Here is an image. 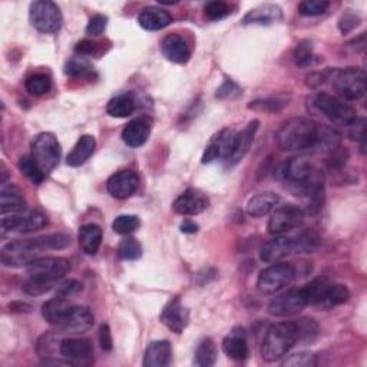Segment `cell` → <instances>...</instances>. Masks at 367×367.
<instances>
[{
  "instance_id": "e0dca14e",
  "label": "cell",
  "mask_w": 367,
  "mask_h": 367,
  "mask_svg": "<svg viewBox=\"0 0 367 367\" xmlns=\"http://www.w3.org/2000/svg\"><path fill=\"white\" fill-rule=\"evenodd\" d=\"M139 187V178L134 173V171H119V173L114 174L108 182L107 188L108 192L112 195L114 198L118 200H127L136 192Z\"/></svg>"
},
{
  "instance_id": "8d00e7d4",
  "label": "cell",
  "mask_w": 367,
  "mask_h": 367,
  "mask_svg": "<svg viewBox=\"0 0 367 367\" xmlns=\"http://www.w3.org/2000/svg\"><path fill=\"white\" fill-rule=\"evenodd\" d=\"M19 169L20 173L26 175L33 184H40L46 175L32 155H24L19 159Z\"/></svg>"
},
{
  "instance_id": "277c9868",
  "label": "cell",
  "mask_w": 367,
  "mask_h": 367,
  "mask_svg": "<svg viewBox=\"0 0 367 367\" xmlns=\"http://www.w3.org/2000/svg\"><path fill=\"white\" fill-rule=\"evenodd\" d=\"M326 82L345 101H357L366 93V73L359 68L327 69Z\"/></svg>"
},
{
  "instance_id": "d6a6232c",
  "label": "cell",
  "mask_w": 367,
  "mask_h": 367,
  "mask_svg": "<svg viewBox=\"0 0 367 367\" xmlns=\"http://www.w3.org/2000/svg\"><path fill=\"white\" fill-rule=\"evenodd\" d=\"M70 303L68 299L56 296L55 299H51L49 302H46L42 307V315L43 319L52 326H56L62 317L65 315V313L70 309Z\"/></svg>"
},
{
  "instance_id": "6f0895ef",
  "label": "cell",
  "mask_w": 367,
  "mask_h": 367,
  "mask_svg": "<svg viewBox=\"0 0 367 367\" xmlns=\"http://www.w3.org/2000/svg\"><path fill=\"white\" fill-rule=\"evenodd\" d=\"M97 47H100V46H97L96 42H92V40L85 39V40H81V42L77 45L75 51H77L78 54H81V55H95L96 51H97Z\"/></svg>"
},
{
  "instance_id": "836d02e7",
  "label": "cell",
  "mask_w": 367,
  "mask_h": 367,
  "mask_svg": "<svg viewBox=\"0 0 367 367\" xmlns=\"http://www.w3.org/2000/svg\"><path fill=\"white\" fill-rule=\"evenodd\" d=\"M320 247V237L311 230H306L292 240V251L297 254H313Z\"/></svg>"
},
{
  "instance_id": "f35d334b",
  "label": "cell",
  "mask_w": 367,
  "mask_h": 367,
  "mask_svg": "<svg viewBox=\"0 0 367 367\" xmlns=\"http://www.w3.org/2000/svg\"><path fill=\"white\" fill-rule=\"evenodd\" d=\"M38 244L43 251L49 250H63L70 246V237L66 234H51L38 237Z\"/></svg>"
},
{
  "instance_id": "9c48e42d",
  "label": "cell",
  "mask_w": 367,
  "mask_h": 367,
  "mask_svg": "<svg viewBox=\"0 0 367 367\" xmlns=\"http://www.w3.org/2000/svg\"><path fill=\"white\" fill-rule=\"evenodd\" d=\"M2 233H22V234H29L35 233L38 230H42L47 226V218L45 214L36 210L29 211H17V212H9L3 214L2 217Z\"/></svg>"
},
{
  "instance_id": "cb8c5ba5",
  "label": "cell",
  "mask_w": 367,
  "mask_h": 367,
  "mask_svg": "<svg viewBox=\"0 0 367 367\" xmlns=\"http://www.w3.org/2000/svg\"><path fill=\"white\" fill-rule=\"evenodd\" d=\"M138 23L145 31H161L173 23V16L158 6L142 9L138 16Z\"/></svg>"
},
{
  "instance_id": "ab89813d",
  "label": "cell",
  "mask_w": 367,
  "mask_h": 367,
  "mask_svg": "<svg viewBox=\"0 0 367 367\" xmlns=\"http://www.w3.org/2000/svg\"><path fill=\"white\" fill-rule=\"evenodd\" d=\"M118 254L122 260H138L142 256V246L134 237H127L119 242Z\"/></svg>"
},
{
  "instance_id": "2e32d148",
  "label": "cell",
  "mask_w": 367,
  "mask_h": 367,
  "mask_svg": "<svg viewBox=\"0 0 367 367\" xmlns=\"http://www.w3.org/2000/svg\"><path fill=\"white\" fill-rule=\"evenodd\" d=\"M210 205L207 195L195 188L184 191L180 197L174 201L173 210L180 215H198L204 212Z\"/></svg>"
},
{
  "instance_id": "60d3db41",
  "label": "cell",
  "mask_w": 367,
  "mask_h": 367,
  "mask_svg": "<svg viewBox=\"0 0 367 367\" xmlns=\"http://www.w3.org/2000/svg\"><path fill=\"white\" fill-rule=\"evenodd\" d=\"M141 226L139 218L136 215H119L115 218V221L112 223V230L119 234V235H127L138 230Z\"/></svg>"
},
{
  "instance_id": "6da1fadb",
  "label": "cell",
  "mask_w": 367,
  "mask_h": 367,
  "mask_svg": "<svg viewBox=\"0 0 367 367\" xmlns=\"http://www.w3.org/2000/svg\"><path fill=\"white\" fill-rule=\"evenodd\" d=\"M69 272L70 263L65 258H38L28 265V280L23 284V291L29 296H42Z\"/></svg>"
},
{
  "instance_id": "7a4b0ae2",
  "label": "cell",
  "mask_w": 367,
  "mask_h": 367,
  "mask_svg": "<svg viewBox=\"0 0 367 367\" xmlns=\"http://www.w3.org/2000/svg\"><path fill=\"white\" fill-rule=\"evenodd\" d=\"M320 125L309 118H295L280 128L276 135L280 150L310 154L319 135Z\"/></svg>"
},
{
  "instance_id": "94428289",
  "label": "cell",
  "mask_w": 367,
  "mask_h": 367,
  "mask_svg": "<svg viewBox=\"0 0 367 367\" xmlns=\"http://www.w3.org/2000/svg\"><path fill=\"white\" fill-rule=\"evenodd\" d=\"M180 228H181V233L184 234H195L198 231V226L194 221H191V219H185V221H182Z\"/></svg>"
},
{
  "instance_id": "603a6c76",
  "label": "cell",
  "mask_w": 367,
  "mask_h": 367,
  "mask_svg": "<svg viewBox=\"0 0 367 367\" xmlns=\"http://www.w3.org/2000/svg\"><path fill=\"white\" fill-rule=\"evenodd\" d=\"M173 359V348L168 340H158L146 348L143 356L145 367H165Z\"/></svg>"
},
{
  "instance_id": "11a10c76",
  "label": "cell",
  "mask_w": 367,
  "mask_h": 367,
  "mask_svg": "<svg viewBox=\"0 0 367 367\" xmlns=\"http://www.w3.org/2000/svg\"><path fill=\"white\" fill-rule=\"evenodd\" d=\"M360 16L359 15H354V13H345L343 17L340 19V23H338V28L341 31V33H349L352 32L354 28L359 26V23H360Z\"/></svg>"
},
{
  "instance_id": "f6af8a7d",
  "label": "cell",
  "mask_w": 367,
  "mask_h": 367,
  "mask_svg": "<svg viewBox=\"0 0 367 367\" xmlns=\"http://www.w3.org/2000/svg\"><path fill=\"white\" fill-rule=\"evenodd\" d=\"M204 13L205 17L210 20H221L226 16H228L231 12H230V6L224 2H210L205 5Z\"/></svg>"
},
{
  "instance_id": "9a60e30c",
  "label": "cell",
  "mask_w": 367,
  "mask_h": 367,
  "mask_svg": "<svg viewBox=\"0 0 367 367\" xmlns=\"http://www.w3.org/2000/svg\"><path fill=\"white\" fill-rule=\"evenodd\" d=\"M235 135L237 134L233 130H223V131H219L215 136H212L204 151V155L201 159L203 164H211L217 159L227 161L234 148Z\"/></svg>"
},
{
  "instance_id": "f907efd6",
  "label": "cell",
  "mask_w": 367,
  "mask_h": 367,
  "mask_svg": "<svg viewBox=\"0 0 367 367\" xmlns=\"http://www.w3.org/2000/svg\"><path fill=\"white\" fill-rule=\"evenodd\" d=\"M349 159V153L346 148H341V146H337L334 151L330 153V158L327 161V165L330 169H341Z\"/></svg>"
},
{
  "instance_id": "e575fe53",
  "label": "cell",
  "mask_w": 367,
  "mask_h": 367,
  "mask_svg": "<svg viewBox=\"0 0 367 367\" xmlns=\"http://www.w3.org/2000/svg\"><path fill=\"white\" fill-rule=\"evenodd\" d=\"M217 361V346L211 338H204L195 349L194 364L200 367H211Z\"/></svg>"
},
{
  "instance_id": "d6986e66",
  "label": "cell",
  "mask_w": 367,
  "mask_h": 367,
  "mask_svg": "<svg viewBox=\"0 0 367 367\" xmlns=\"http://www.w3.org/2000/svg\"><path fill=\"white\" fill-rule=\"evenodd\" d=\"M189 313L188 310L181 304L178 299L171 300L161 313V322L171 330L177 334L182 333L184 329L188 325Z\"/></svg>"
},
{
  "instance_id": "ee69618b",
  "label": "cell",
  "mask_w": 367,
  "mask_h": 367,
  "mask_svg": "<svg viewBox=\"0 0 367 367\" xmlns=\"http://www.w3.org/2000/svg\"><path fill=\"white\" fill-rule=\"evenodd\" d=\"M296 325L299 330V341H303V343L313 341L317 337V334H319V326H317V323L311 319H302Z\"/></svg>"
},
{
  "instance_id": "d4e9b609",
  "label": "cell",
  "mask_w": 367,
  "mask_h": 367,
  "mask_svg": "<svg viewBox=\"0 0 367 367\" xmlns=\"http://www.w3.org/2000/svg\"><path fill=\"white\" fill-rule=\"evenodd\" d=\"M292 253V240L279 235L267 241L260 250V258L264 263H276Z\"/></svg>"
},
{
  "instance_id": "f1b7e54d",
  "label": "cell",
  "mask_w": 367,
  "mask_h": 367,
  "mask_svg": "<svg viewBox=\"0 0 367 367\" xmlns=\"http://www.w3.org/2000/svg\"><path fill=\"white\" fill-rule=\"evenodd\" d=\"M79 246L88 256H95L100 251L102 242V228L96 224L82 226L79 230Z\"/></svg>"
},
{
  "instance_id": "74e56055",
  "label": "cell",
  "mask_w": 367,
  "mask_h": 367,
  "mask_svg": "<svg viewBox=\"0 0 367 367\" xmlns=\"http://www.w3.org/2000/svg\"><path fill=\"white\" fill-rule=\"evenodd\" d=\"M24 88L33 96H42L52 89V81L45 73H35L24 82Z\"/></svg>"
},
{
  "instance_id": "4dcf8cb0",
  "label": "cell",
  "mask_w": 367,
  "mask_h": 367,
  "mask_svg": "<svg viewBox=\"0 0 367 367\" xmlns=\"http://www.w3.org/2000/svg\"><path fill=\"white\" fill-rule=\"evenodd\" d=\"M24 205H26V203H24L23 194L17 187H2V192H0V211H2V214L23 211Z\"/></svg>"
},
{
  "instance_id": "bcb514c9",
  "label": "cell",
  "mask_w": 367,
  "mask_h": 367,
  "mask_svg": "<svg viewBox=\"0 0 367 367\" xmlns=\"http://www.w3.org/2000/svg\"><path fill=\"white\" fill-rule=\"evenodd\" d=\"M346 135L353 141H360L364 143L366 141V119L364 118H356L352 120L349 125L345 127Z\"/></svg>"
},
{
  "instance_id": "ba28073f",
  "label": "cell",
  "mask_w": 367,
  "mask_h": 367,
  "mask_svg": "<svg viewBox=\"0 0 367 367\" xmlns=\"http://www.w3.org/2000/svg\"><path fill=\"white\" fill-rule=\"evenodd\" d=\"M32 157L47 174L54 171L61 161V143L51 132L39 134L32 142Z\"/></svg>"
},
{
  "instance_id": "ac0fdd59",
  "label": "cell",
  "mask_w": 367,
  "mask_h": 367,
  "mask_svg": "<svg viewBox=\"0 0 367 367\" xmlns=\"http://www.w3.org/2000/svg\"><path fill=\"white\" fill-rule=\"evenodd\" d=\"M164 56L174 63H187L191 58V47L185 36L180 33H171L164 38L161 43Z\"/></svg>"
},
{
  "instance_id": "3957f363",
  "label": "cell",
  "mask_w": 367,
  "mask_h": 367,
  "mask_svg": "<svg viewBox=\"0 0 367 367\" xmlns=\"http://www.w3.org/2000/svg\"><path fill=\"white\" fill-rule=\"evenodd\" d=\"M299 341V330L295 322H281L272 325L267 329L263 343L261 356L265 361H277L287 356V353Z\"/></svg>"
},
{
  "instance_id": "4fadbf2b",
  "label": "cell",
  "mask_w": 367,
  "mask_h": 367,
  "mask_svg": "<svg viewBox=\"0 0 367 367\" xmlns=\"http://www.w3.org/2000/svg\"><path fill=\"white\" fill-rule=\"evenodd\" d=\"M306 306L309 303L303 288L288 290L268 304V313L276 317H290L299 314Z\"/></svg>"
},
{
  "instance_id": "484cf974",
  "label": "cell",
  "mask_w": 367,
  "mask_h": 367,
  "mask_svg": "<svg viewBox=\"0 0 367 367\" xmlns=\"http://www.w3.org/2000/svg\"><path fill=\"white\" fill-rule=\"evenodd\" d=\"M223 352L226 353V356H228L231 360L235 361H244L249 359L250 350L244 330H238V331L234 330L228 337L224 338Z\"/></svg>"
},
{
  "instance_id": "816d5d0a",
  "label": "cell",
  "mask_w": 367,
  "mask_h": 367,
  "mask_svg": "<svg viewBox=\"0 0 367 367\" xmlns=\"http://www.w3.org/2000/svg\"><path fill=\"white\" fill-rule=\"evenodd\" d=\"M107 24H108V17L107 16L95 15L88 23L86 33L91 35V36H100L107 29Z\"/></svg>"
},
{
  "instance_id": "9f6ffc18",
  "label": "cell",
  "mask_w": 367,
  "mask_h": 367,
  "mask_svg": "<svg viewBox=\"0 0 367 367\" xmlns=\"http://www.w3.org/2000/svg\"><path fill=\"white\" fill-rule=\"evenodd\" d=\"M100 345L105 352L112 350V334L108 325H102L100 329Z\"/></svg>"
},
{
  "instance_id": "c3c4849f",
  "label": "cell",
  "mask_w": 367,
  "mask_h": 367,
  "mask_svg": "<svg viewBox=\"0 0 367 367\" xmlns=\"http://www.w3.org/2000/svg\"><path fill=\"white\" fill-rule=\"evenodd\" d=\"M283 366H295V367H311L315 366V356L307 352H302V353H296L290 357H287L283 363Z\"/></svg>"
},
{
  "instance_id": "db71d44e",
  "label": "cell",
  "mask_w": 367,
  "mask_h": 367,
  "mask_svg": "<svg viewBox=\"0 0 367 367\" xmlns=\"http://www.w3.org/2000/svg\"><path fill=\"white\" fill-rule=\"evenodd\" d=\"M240 95H241V88L233 81H226L221 86L218 88L215 93L218 100H234V97H238Z\"/></svg>"
},
{
  "instance_id": "d590c367",
  "label": "cell",
  "mask_w": 367,
  "mask_h": 367,
  "mask_svg": "<svg viewBox=\"0 0 367 367\" xmlns=\"http://www.w3.org/2000/svg\"><path fill=\"white\" fill-rule=\"evenodd\" d=\"M290 96L287 95H277L272 97H265V100L254 101L249 105V109H253L256 112H267V114H274L280 112L284 107L288 105Z\"/></svg>"
},
{
  "instance_id": "83f0119b",
  "label": "cell",
  "mask_w": 367,
  "mask_h": 367,
  "mask_svg": "<svg viewBox=\"0 0 367 367\" xmlns=\"http://www.w3.org/2000/svg\"><path fill=\"white\" fill-rule=\"evenodd\" d=\"M96 141L92 135H84L78 139L77 145L73 146V150L66 158V164L69 166H81L84 165L95 153Z\"/></svg>"
},
{
  "instance_id": "5b68a950",
  "label": "cell",
  "mask_w": 367,
  "mask_h": 367,
  "mask_svg": "<svg viewBox=\"0 0 367 367\" xmlns=\"http://www.w3.org/2000/svg\"><path fill=\"white\" fill-rule=\"evenodd\" d=\"M311 105L317 112L343 128L357 118V112L350 104L338 96H333L329 93L314 95L311 97Z\"/></svg>"
},
{
  "instance_id": "8992f818",
  "label": "cell",
  "mask_w": 367,
  "mask_h": 367,
  "mask_svg": "<svg viewBox=\"0 0 367 367\" xmlns=\"http://www.w3.org/2000/svg\"><path fill=\"white\" fill-rule=\"evenodd\" d=\"M43 250L39 247L38 240H13L8 242L0 253V260L6 267L29 265Z\"/></svg>"
},
{
  "instance_id": "681fc988",
  "label": "cell",
  "mask_w": 367,
  "mask_h": 367,
  "mask_svg": "<svg viewBox=\"0 0 367 367\" xmlns=\"http://www.w3.org/2000/svg\"><path fill=\"white\" fill-rule=\"evenodd\" d=\"M58 349V341L56 337L52 334H43L38 341V353L40 357H54V350Z\"/></svg>"
},
{
  "instance_id": "5bb4252c",
  "label": "cell",
  "mask_w": 367,
  "mask_h": 367,
  "mask_svg": "<svg viewBox=\"0 0 367 367\" xmlns=\"http://www.w3.org/2000/svg\"><path fill=\"white\" fill-rule=\"evenodd\" d=\"M59 352L73 366H89L93 363V348L86 338H65L61 341Z\"/></svg>"
},
{
  "instance_id": "30bf717a",
  "label": "cell",
  "mask_w": 367,
  "mask_h": 367,
  "mask_svg": "<svg viewBox=\"0 0 367 367\" xmlns=\"http://www.w3.org/2000/svg\"><path fill=\"white\" fill-rule=\"evenodd\" d=\"M296 277L295 267L287 263L273 264L264 268L257 280V287L264 295H274V292L287 287Z\"/></svg>"
},
{
  "instance_id": "7bdbcfd3",
  "label": "cell",
  "mask_w": 367,
  "mask_h": 367,
  "mask_svg": "<svg viewBox=\"0 0 367 367\" xmlns=\"http://www.w3.org/2000/svg\"><path fill=\"white\" fill-rule=\"evenodd\" d=\"M314 54H313V47H311V43L304 40V42H300L296 47L295 51V61H296V65L297 66H302V68H307V66H311L315 63V59H314Z\"/></svg>"
},
{
  "instance_id": "44dd1931",
  "label": "cell",
  "mask_w": 367,
  "mask_h": 367,
  "mask_svg": "<svg viewBox=\"0 0 367 367\" xmlns=\"http://www.w3.org/2000/svg\"><path fill=\"white\" fill-rule=\"evenodd\" d=\"M151 134V122L146 118H136L128 122L127 127L122 130V139L131 146V148H138L143 145Z\"/></svg>"
},
{
  "instance_id": "4316f807",
  "label": "cell",
  "mask_w": 367,
  "mask_h": 367,
  "mask_svg": "<svg viewBox=\"0 0 367 367\" xmlns=\"http://www.w3.org/2000/svg\"><path fill=\"white\" fill-rule=\"evenodd\" d=\"M280 204V197L274 192L257 194L247 204V214L250 217H264L272 212Z\"/></svg>"
},
{
  "instance_id": "7dc6e473",
  "label": "cell",
  "mask_w": 367,
  "mask_h": 367,
  "mask_svg": "<svg viewBox=\"0 0 367 367\" xmlns=\"http://www.w3.org/2000/svg\"><path fill=\"white\" fill-rule=\"evenodd\" d=\"M91 70L92 68L85 61H81V59H72L65 66V73L68 77H72V78L85 77L88 75V73H91Z\"/></svg>"
},
{
  "instance_id": "7402d4cb",
  "label": "cell",
  "mask_w": 367,
  "mask_h": 367,
  "mask_svg": "<svg viewBox=\"0 0 367 367\" xmlns=\"http://www.w3.org/2000/svg\"><path fill=\"white\" fill-rule=\"evenodd\" d=\"M349 299H350V291L346 286L326 283L314 306L320 307L323 310H330L333 307L348 303Z\"/></svg>"
},
{
  "instance_id": "1f68e13d",
  "label": "cell",
  "mask_w": 367,
  "mask_h": 367,
  "mask_svg": "<svg viewBox=\"0 0 367 367\" xmlns=\"http://www.w3.org/2000/svg\"><path fill=\"white\" fill-rule=\"evenodd\" d=\"M136 108L132 93H120L108 102L107 112L114 118H127L134 114Z\"/></svg>"
},
{
  "instance_id": "680465c9",
  "label": "cell",
  "mask_w": 367,
  "mask_h": 367,
  "mask_svg": "<svg viewBox=\"0 0 367 367\" xmlns=\"http://www.w3.org/2000/svg\"><path fill=\"white\" fill-rule=\"evenodd\" d=\"M306 84L309 88H319L326 84V70L325 72H314L306 78Z\"/></svg>"
},
{
  "instance_id": "52a82bcc",
  "label": "cell",
  "mask_w": 367,
  "mask_h": 367,
  "mask_svg": "<svg viewBox=\"0 0 367 367\" xmlns=\"http://www.w3.org/2000/svg\"><path fill=\"white\" fill-rule=\"evenodd\" d=\"M32 26L42 33H56L62 28V13L51 0H38L29 9Z\"/></svg>"
},
{
  "instance_id": "f546056e",
  "label": "cell",
  "mask_w": 367,
  "mask_h": 367,
  "mask_svg": "<svg viewBox=\"0 0 367 367\" xmlns=\"http://www.w3.org/2000/svg\"><path fill=\"white\" fill-rule=\"evenodd\" d=\"M281 9L276 5H263L247 13L244 17V24H273L281 20Z\"/></svg>"
},
{
  "instance_id": "f5cc1de1",
  "label": "cell",
  "mask_w": 367,
  "mask_h": 367,
  "mask_svg": "<svg viewBox=\"0 0 367 367\" xmlns=\"http://www.w3.org/2000/svg\"><path fill=\"white\" fill-rule=\"evenodd\" d=\"M82 290V284L77 280H66L61 283L56 288V295L65 299H69L72 296H77L78 292Z\"/></svg>"
},
{
  "instance_id": "ffe728a7",
  "label": "cell",
  "mask_w": 367,
  "mask_h": 367,
  "mask_svg": "<svg viewBox=\"0 0 367 367\" xmlns=\"http://www.w3.org/2000/svg\"><path fill=\"white\" fill-rule=\"evenodd\" d=\"M258 127H260V122L257 119H254L240 134L235 135L233 153H231L230 158L227 159L228 165H237L244 157L247 155V153L250 151V146L254 141V136H256Z\"/></svg>"
},
{
  "instance_id": "8fae6325",
  "label": "cell",
  "mask_w": 367,
  "mask_h": 367,
  "mask_svg": "<svg viewBox=\"0 0 367 367\" xmlns=\"http://www.w3.org/2000/svg\"><path fill=\"white\" fill-rule=\"evenodd\" d=\"M303 218L304 212L300 207L287 204L273 212L270 219H268L267 230L273 235H280L299 227L303 223Z\"/></svg>"
},
{
  "instance_id": "7c38bea8",
  "label": "cell",
  "mask_w": 367,
  "mask_h": 367,
  "mask_svg": "<svg viewBox=\"0 0 367 367\" xmlns=\"http://www.w3.org/2000/svg\"><path fill=\"white\" fill-rule=\"evenodd\" d=\"M93 326V314L88 307L70 306L61 322L55 326L59 331L68 334H82L91 330Z\"/></svg>"
},
{
  "instance_id": "b9f144b4",
  "label": "cell",
  "mask_w": 367,
  "mask_h": 367,
  "mask_svg": "<svg viewBox=\"0 0 367 367\" xmlns=\"http://www.w3.org/2000/svg\"><path fill=\"white\" fill-rule=\"evenodd\" d=\"M329 8L330 2H327V0H304V2L299 5V13L302 16L314 17L325 15Z\"/></svg>"
},
{
  "instance_id": "91938a15",
  "label": "cell",
  "mask_w": 367,
  "mask_h": 367,
  "mask_svg": "<svg viewBox=\"0 0 367 367\" xmlns=\"http://www.w3.org/2000/svg\"><path fill=\"white\" fill-rule=\"evenodd\" d=\"M348 47L353 49V51H356V52H363L364 47H366V36H364V33L361 36L356 38V39H353L352 42H349Z\"/></svg>"
}]
</instances>
